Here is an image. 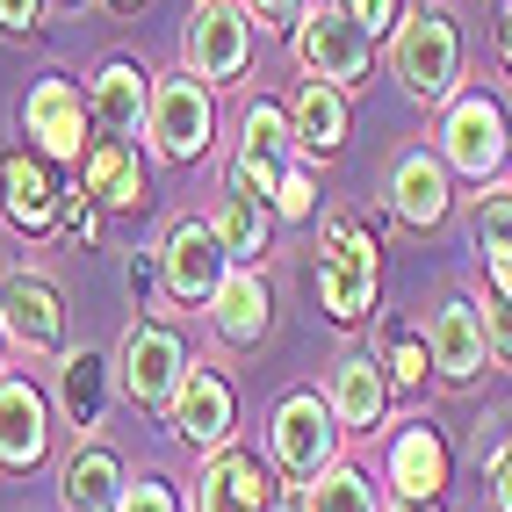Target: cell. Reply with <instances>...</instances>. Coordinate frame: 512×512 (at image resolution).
<instances>
[{"instance_id":"23","label":"cell","mask_w":512,"mask_h":512,"mask_svg":"<svg viewBox=\"0 0 512 512\" xmlns=\"http://www.w3.org/2000/svg\"><path fill=\"white\" fill-rule=\"evenodd\" d=\"M390 210H397L404 224H412V231H426V224H440V217H448V159H426V152L397 159Z\"/></svg>"},{"instance_id":"40","label":"cell","mask_w":512,"mask_h":512,"mask_svg":"<svg viewBox=\"0 0 512 512\" xmlns=\"http://www.w3.org/2000/svg\"><path fill=\"white\" fill-rule=\"evenodd\" d=\"M498 455H505V462H512V440H505V448H498Z\"/></svg>"},{"instance_id":"34","label":"cell","mask_w":512,"mask_h":512,"mask_svg":"<svg viewBox=\"0 0 512 512\" xmlns=\"http://www.w3.org/2000/svg\"><path fill=\"white\" fill-rule=\"evenodd\" d=\"M347 15L375 37V29H390V22H397V0H347Z\"/></svg>"},{"instance_id":"14","label":"cell","mask_w":512,"mask_h":512,"mask_svg":"<svg viewBox=\"0 0 512 512\" xmlns=\"http://www.w3.org/2000/svg\"><path fill=\"white\" fill-rule=\"evenodd\" d=\"M0 325H8L22 347L51 354L65 339V303H58V289L44 275H8V282H0Z\"/></svg>"},{"instance_id":"22","label":"cell","mask_w":512,"mask_h":512,"mask_svg":"<svg viewBox=\"0 0 512 512\" xmlns=\"http://www.w3.org/2000/svg\"><path fill=\"white\" fill-rule=\"evenodd\" d=\"M267 311H275V296H267V282L253 275V267H231L217 303H210V325L224 347H253V339L267 332Z\"/></svg>"},{"instance_id":"30","label":"cell","mask_w":512,"mask_h":512,"mask_svg":"<svg viewBox=\"0 0 512 512\" xmlns=\"http://www.w3.org/2000/svg\"><path fill=\"white\" fill-rule=\"evenodd\" d=\"M383 368H390V383L419 390V383H426V368H433V347H426L419 332H390V354H383Z\"/></svg>"},{"instance_id":"8","label":"cell","mask_w":512,"mask_h":512,"mask_svg":"<svg viewBox=\"0 0 512 512\" xmlns=\"http://www.w3.org/2000/svg\"><path fill=\"white\" fill-rule=\"evenodd\" d=\"M188 383V354L166 325H130L123 332V390L145 404V412H174V397Z\"/></svg>"},{"instance_id":"6","label":"cell","mask_w":512,"mask_h":512,"mask_svg":"<svg viewBox=\"0 0 512 512\" xmlns=\"http://www.w3.org/2000/svg\"><path fill=\"white\" fill-rule=\"evenodd\" d=\"M152 145L166 159H202L210 152V130H217V109H210V87H202L195 73H174V80H159L152 87Z\"/></svg>"},{"instance_id":"19","label":"cell","mask_w":512,"mask_h":512,"mask_svg":"<svg viewBox=\"0 0 512 512\" xmlns=\"http://www.w3.org/2000/svg\"><path fill=\"white\" fill-rule=\"evenodd\" d=\"M390 484H397L404 505H433L440 484H448V440H440L426 419L404 426V433L390 440Z\"/></svg>"},{"instance_id":"33","label":"cell","mask_w":512,"mask_h":512,"mask_svg":"<svg viewBox=\"0 0 512 512\" xmlns=\"http://www.w3.org/2000/svg\"><path fill=\"white\" fill-rule=\"evenodd\" d=\"M311 202H318V188H311V174H296V166H289V181H282V195H275V217H289V224H303V217H311Z\"/></svg>"},{"instance_id":"5","label":"cell","mask_w":512,"mask_h":512,"mask_svg":"<svg viewBox=\"0 0 512 512\" xmlns=\"http://www.w3.org/2000/svg\"><path fill=\"white\" fill-rule=\"evenodd\" d=\"M289 152H296V123L275 109V101H253L246 109V145L231 159V195L275 202L282 181H289Z\"/></svg>"},{"instance_id":"39","label":"cell","mask_w":512,"mask_h":512,"mask_svg":"<svg viewBox=\"0 0 512 512\" xmlns=\"http://www.w3.org/2000/svg\"><path fill=\"white\" fill-rule=\"evenodd\" d=\"M404 512H440V505H404Z\"/></svg>"},{"instance_id":"24","label":"cell","mask_w":512,"mask_h":512,"mask_svg":"<svg viewBox=\"0 0 512 512\" xmlns=\"http://www.w3.org/2000/svg\"><path fill=\"white\" fill-rule=\"evenodd\" d=\"M123 462L109 448H80L65 462V512H116L123 505Z\"/></svg>"},{"instance_id":"25","label":"cell","mask_w":512,"mask_h":512,"mask_svg":"<svg viewBox=\"0 0 512 512\" xmlns=\"http://www.w3.org/2000/svg\"><path fill=\"white\" fill-rule=\"evenodd\" d=\"M289 123H296V145H311V152H339V138H347V94L325 87V80H311Z\"/></svg>"},{"instance_id":"26","label":"cell","mask_w":512,"mask_h":512,"mask_svg":"<svg viewBox=\"0 0 512 512\" xmlns=\"http://www.w3.org/2000/svg\"><path fill=\"white\" fill-rule=\"evenodd\" d=\"M101 397H109V361L101 354H65L58 368V404L73 426H101Z\"/></svg>"},{"instance_id":"42","label":"cell","mask_w":512,"mask_h":512,"mask_svg":"<svg viewBox=\"0 0 512 512\" xmlns=\"http://www.w3.org/2000/svg\"><path fill=\"white\" fill-rule=\"evenodd\" d=\"M0 332H8V325H0Z\"/></svg>"},{"instance_id":"31","label":"cell","mask_w":512,"mask_h":512,"mask_svg":"<svg viewBox=\"0 0 512 512\" xmlns=\"http://www.w3.org/2000/svg\"><path fill=\"white\" fill-rule=\"evenodd\" d=\"M484 339H491V354L512 368V282L491 275V296H484Z\"/></svg>"},{"instance_id":"13","label":"cell","mask_w":512,"mask_h":512,"mask_svg":"<svg viewBox=\"0 0 512 512\" xmlns=\"http://www.w3.org/2000/svg\"><path fill=\"white\" fill-rule=\"evenodd\" d=\"M275 505V484H267V469L238 448H217L210 469L195 476V512H267Z\"/></svg>"},{"instance_id":"37","label":"cell","mask_w":512,"mask_h":512,"mask_svg":"<svg viewBox=\"0 0 512 512\" xmlns=\"http://www.w3.org/2000/svg\"><path fill=\"white\" fill-rule=\"evenodd\" d=\"M498 51H505V73H512V8H505V22H498Z\"/></svg>"},{"instance_id":"15","label":"cell","mask_w":512,"mask_h":512,"mask_svg":"<svg viewBox=\"0 0 512 512\" xmlns=\"http://www.w3.org/2000/svg\"><path fill=\"white\" fill-rule=\"evenodd\" d=\"M426 347H433V368L448 375V383H469V375L484 368V354H491V339H484V311H476L469 296H448V303L433 311Z\"/></svg>"},{"instance_id":"21","label":"cell","mask_w":512,"mask_h":512,"mask_svg":"<svg viewBox=\"0 0 512 512\" xmlns=\"http://www.w3.org/2000/svg\"><path fill=\"white\" fill-rule=\"evenodd\" d=\"M80 188L101 202V210H145V166H138V152L116 145V138H94L87 145Z\"/></svg>"},{"instance_id":"28","label":"cell","mask_w":512,"mask_h":512,"mask_svg":"<svg viewBox=\"0 0 512 512\" xmlns=\"http://www.w3.org/2000/svg\"><path fill=\"white\" fill-rule=\"evenodd\" d=\"M476 246H484V267L498 282H512V188H491L476 202Z\"/></svg>"},{"instance_id":"1","label":"cell","mask_w":512,"mask_h":512,"mask_svg":"<svg viewBox=\"0 0 512 512\" xmlns=\"http://www.w3.org/2000/svg\"><path fill=\"white\" fill-rule=\"evenodd\" d=\"M390 73L404 80V94L419 101H448L462 80V29L448 8H419L397 22V44H390Z\"/></svg>"},{"instance_id":"2","label":"cell","mask_w":512,"mask_h":512,"mask_svg":"<svg viewBox=\"0 0 512 512\" xmlns=\"http://www.w3.org/2000/svg\"><path fill=\"white\" fill-rule=\"evenodd\" d=\"M318 303H325V318H339V325H361V318L375 311V238H368L354 217H332V224H325Z\"/></svg>"},{"instance_id":"18","label":"cell","mask_w":512,"mask_h":512,"mask_svg":"<svg viewBox=\"0 0 512 512\" xmlns=\"http://www.w3.org/2000/svg\"><path fill=\"white\" fill-rule=\"evenodd\" d=\"M0 210H8L15 231H51L58 181H51L44 152H8V159H0Z\"/></svg>"},{"instance_id":"17","label":"cell","mask_w":512,"mask_h":512,"mask_svg":"<svg viewBox=\"0 0 512 512\" xmlns=\"http://www.w3.org/2000/svg\"><path fill=\"white\" fill-rule=\"evenodd\" d=\"M174 433L188 440V448H202V455H217L231 440V383H224V375L188 368V383L174 397Z\"/></svg>"},{"instance_id":"35","label":"cell","mask_w":512,"mask_h":512,"mask_svg":"<svg viewBox=\"0 0 512 512\" xmlns=\"http://www.w3.org/2000/svg\"><path fill=\"white\" fill-rule=\"evenodd\" d=\"M37 8L44 0H0V29H8V37H29V29H37Z\"/></svg>"},{"instance_id":"11","label":"cell","mask_w":512,"mask_h":512,"mask_svg":"<svg viewBox=\"0 0 512 512\" xmlns=\"http://www.w3.org/2000/svg\"><path fill=\"white\" fill-rule=\"evenodd\" d=\"M159 275H166V289H174L181 303H217V289H224V275H231V253H224L217 224H195V217H188V224L166 231Z\"/></svg>"},{"instance_id":"38","label":"cell","mask_w":512,"mask_h":512,"mask_svg":"<svg viewBox=\"0 0 512 512\" xmlns=\"http://www.w3.org/2000/svg\"><path fill=\"white\" fill-rule=\"evenodd\" d=\"M267 512H303V505H267Z\"/></svg>"},{"instance_id":"7","label":"cell","mask_w":512,"mask_h":512,"mask_svg":"<svg viewBox=\"0 0 512 512\" xmlns=\"http://www.w3.org/2000/svg\"><path fill=\"white\" fill-rule=\"evenodd\" d=\"M440 152H448L455 174H469V181H498V166H505V152H512V138H505V109H498L491 94H462L455 109H448V130H440Z\"/></svg>"},{"instance_id":"3","label":"cell","mask_w":512,"mask_h":512,"mask_svg":"<svg viewBox=\"0 0 512 512\" xmlns=\"http://www.w3.org/2000/svg\"><path fill=\"white\" fill-rule=\"evenodd\" d=\"M181 58L202 87H224L253 65V15L231 8V0H210V8H195L188 29H181Z\"/></svg>"},{"instance_id":"16","label":"cell","mask_w":512,"mask_h":512,"mask_svg":"<svg viewBox=\"0 0 512 512\" xmlns=\"http://www.w3.org/2000/svg\"><path fill=\"white\" fill-rule=\"evenodd\" d=\"M44 448H51L44 390L22 383V375H8V383H0V462H8V469H29V462H44Z\"/></svg>"},{"instance_id":"12","label":"cell","mask_w":512,"mask_h":512,"mask_svg":"<svg viewBox=\"0 0 512 512\" xmlns=\"http://www.w3.org/2000/svg\"><path fill=\"white\" fill-rule=\"evenodd\" d=\"M94 123H101V138H116V145H130L138 138V123L152 116V73L145 65H130V58H109L94 73Z\"/></svg>"},{"instance_id":"41","label":"cell","mask_w":512,"mask_h":512,"mask_svg":"<svg viewBox=\"0 0 512 512\" xmlns=\"http://www.w3.org/2000/svg\"><path fill=\"white\" fill-rule=\"evenodd\" d=\"M116 8H138V0H116Z\"/></svg>"},{"instance_id":"9","label":"cell","mask_w":512,"mask_h":512,"mask_svg":"<svg viewBox=\"0 0 512 512\" xmlns=\"http://www.w3.org/2000/svg\"><path fill=\"white\" fill-rule=\"evenodd\" d=\"M87 123H94V101L73 87V80H37L22 101V130L37 138L44 159H87Z\"/></svg>"},{"instance_id":"36","label":"cell","mask_w":512,"mask_h":512,"mask_svg":"<svg viewBox=\"0 0 512 512\" xmlns=\"http://www.w3.org/2000/svg\"><path fill=\"white\" fill-rule=\"evenodd\" d=\"M296 8H303V0H253V15H260V22H289Z\"/></svg>"},{"instance_id":"29","label":"cell","mask_w":512,"mask_h":512,"mask_svg":"<svg viewBox=\"0 0 512 512\" xmlns=\"http://www.w3.org/2000/svg\"><path fill=\"white\" fill-rule=\"evenodd\" d=\"M303 512H383V505H375V484H368L361 469L332 462L318 484H311V505H303Z\"/></svg>"},{"instance_id":"4","label":"cell","mask_w":512,"mask_h":512,"mask_svg":"<svg viewBox=\"0 0 512 512\" xmlns=\"http://www.w3.org/2000/svg\"><path fill=\"white\" fill-rule=\"evenodd\" d=\"M296 65L311 80H325V87L347 94L368 73V29L347 8H311V15L296 22Z\"/></svg>"},{"instance_id":"27","label":"cell","mask_w":512,"mask_h":512,"mask_svg":"<svg viewBox=\"0 0 512 512\" xmlns=\"http://www.w3.org/2000/svg\"><path fill=\"white\" fill-rule=\"evenodd\" d=\"M217 224V238H224V253L246 267L253 253H267V202H253V195H224V210L210 217Z\"/></svg>"},{"instance_id":"10","label":"cell","mask_w":512,"mask_h":512,"mask_svg":"<svg viewBox=\"0 0 512 512\" xmlns=\"http://www.w3.org/2000/svg\"><path fill=\"white\" fill-rule=\"evenodd\" d=\"M339 455V419L325 397H289L275 412V462L296 476V484H318Z\"/></svg>"},{"instance_id":"20","label":"cell","mask_w":512,"mask_h":512,"mask_svg":"<svg viewBox=\"0 0 512 512\" xmlns=\"http://www.w3.org/2000/svg\"><path fill=\"white\" fill-rule=\"evenodd\" d=\"M332 419L339 426H354V433H368V426H383V404H390V368L375 361V354H347L332 368Z\"/></svg>"},{"instance_id":"32","label":"cell","mask_w":512,"mask_h":512,"mask_svg":"<svg viewBox=\"0 0 512 512\" xmlns=\"http://www.w3.org/2000/svg\"><path fill=\"white\" fill-rule=\"evenodd\" d=\"M116 512H181V498H174V484H159V476H138Z\"/></svg>"}]
</instances>
